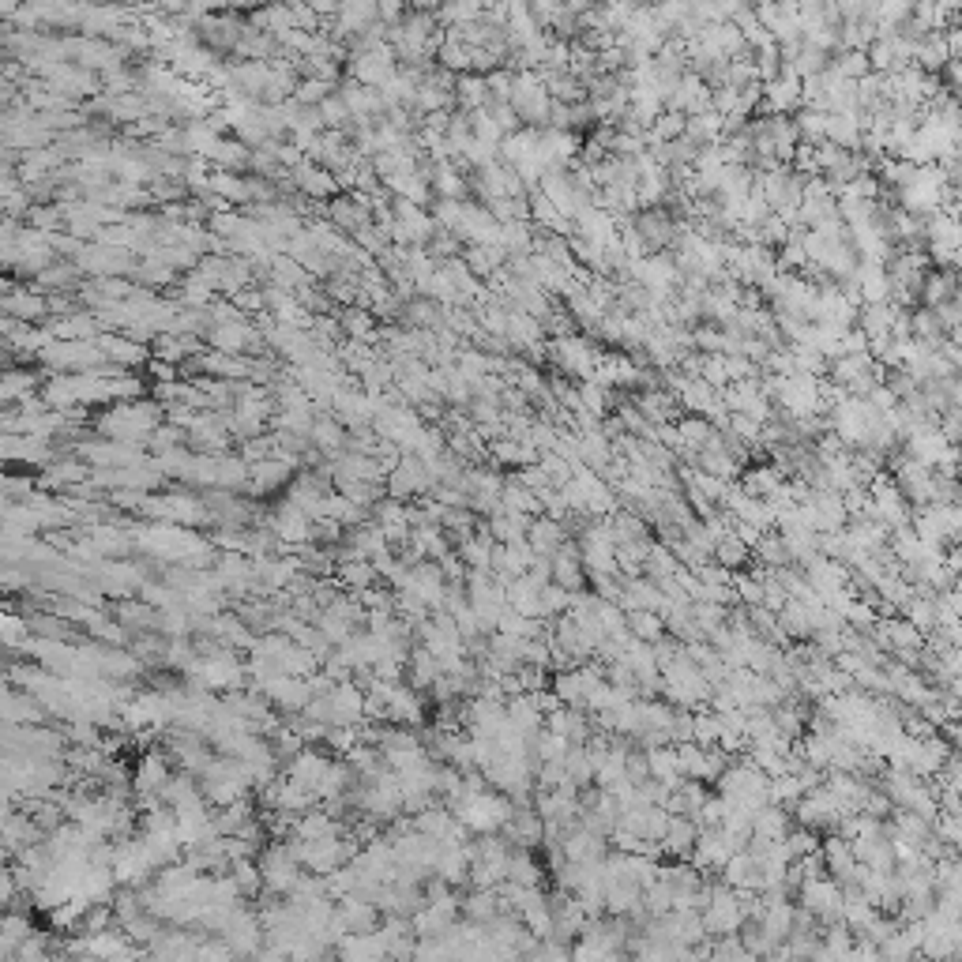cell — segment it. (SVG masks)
I'll use <instances>...</instances> for the list:
<instances>
[{"label":"cell","instance_id":"484cf974","mask_svg":"<svg viewBox=\"0 0 962 962\" xmlns=\"http://www.w3.org/2000/svg\"><path fill=\"white\" fill-rule=\"evenodd\" d=\"M249 470L252 466L241 455H218V485L222 489H249Z\"/></svg>","mask_w":962,"mask_h":962},{"label":"cell","instance_id":"30bf717a","mask_svg":"<svg viewBox=\"0 0 962 962\" xmlns=\"http://www.w3.org/2000/svg\"><path fill=\"white\" fill-rule=\"evenodd\" d=\"M696 838H699V823L692 820V816H673V812H669V827H666V838H662V854L677 857V861H692Z\"/></svg>","mask_w":962,"mask_h":962},{"label":"cell","instance_id":"4316f807","mask_svg":"<svg viewBox=\"0 0 962 962\" xmlns=\"http://www.w3.org/2000/svg\"><path fill=\"white\" fill-rule=\"evenodd\" d=\"M793 125H797V136H801V143H823V140H827V136H823L827 109L801 106V109H797V117H793Z\"/></svg>","mask_w":962,"mask_h":962},{"label":"cell","instance_id":"1f68e13d","mask_svg":"<svg viewBox=\"0 0 962 962\" xmlns=\"http://www.w3.org/2000/svg\"><path fill=\"white\" fill-rule=\"evenodd\" d=\"M49 959V936L46 932H31L23 944L16 947V962H46Z\"/></svg>","mask_w":962,"mask_h":962},{"label":"cell","instance_id":"2e32d148","mask_svg":"<svg viewBox=\"0 0 962 962\" xmlns=\"http://www.w3.org/2000/svg\"><path fill=\"white\" fill-rule=\"evenodd\" d=\"M823 136H827V143H838V147H861L865 143V125H861L857 113H827Z\"/></svg>","mask_w":962,"mask_h":962},{"label":"cell","instance_id":"f546056e","mask_svg":"<svg viewBox=\"0 0 962 962\" xmlns=\"http://www.w3.org/2000/svg\"><path fill=\"white\" fill-rule=\"evenodd\" d=\"M335 94V83L331 79H297V91L294 98L301 102V106H320V102H327Z\"/></svg>","mask_w":962,"mask_h":962},{"label":"cell","instance_id":"e0dca14e","mask_svg":"<svg viewBox=\"0 0 962 962\" xmlns=\"http://www.w3.org/2000/svg\"><path fill=\"white\" fill-rule=\"evenodd\" d=\"M959 271H951V267H932L929 279H925V286H921V301L925 305H944V301H951V297L959 294Z\"/></svg>","mask_w":962,"mask_h":962},{"label":"cell","instance_id":"8992f818","mask_svg":"<svg viewBox=\"0 0 962 962\" xmlns=\"http://www.w3.org/2000/svg\"><path fill=\"white\" fill-rule=\"evenodd\" d=\"M805 98H801V76L786 68L782 76L767 79L763 83V113H790V109H801Z\"/></svg>","mask_w":962,"mask_h":962},{"label":"cell","instance_id":"ac0fdd59","mask_svg":"<svg viewBox=\"0 0 962 962\" xmlns=\"http://www.w3.org/2000/svg\"><path fill=\"white\" fill-rule=\"evenodd\" d=\"M752 835L771 838V842H782V838L790 835V812H782V805L756 808V816H752Z\"/></svg>","mask_w":962,"mask_h":962},{"label":"cell","instance_id":"8fae6325","mask_svg":"<svg viewBox=\"0 0 962 962\" xmlns=\"http://www.w3.org/2000/svg\"><path fill=\"white\" fill-rule=\"evenodd\" d=\"M568 538H572V534L564 527V519H553V515H534V519H530L527 542L534 545L538 557H553Z\"/></svg>","mask_w":962,"mask_h":962},{"label":"cell","instance_id":"d590c367","mask_svg":"<svg viewBox=\"0 0 962 962\" xmlns=\"http://www.w3.org/2000/svg\"><path fill=\"white\" fill-rule=\"evenodd\" d=\"M267 4H294V0H267Z\"/></svg>","mask_w":962,"mask_h":962},{"label":"cell","instance_id":"5b68a950","mask_svg":"<svg viewBox=\"0 0 962 962\" xmlns=\"http://www.w3.org/2000/svg\"><path fill=\"white\" fill-rule=\"evenodd\" d=\"M895 485H899V493L914 508H925V504H932L936 500V489H932V466L917 463V459H902L899 466H895Z\"/></svg>","mask_w":962,"mask_h":962},{"label":"cell","instance_id":"4dcf8cb0","mask_svg":"<svg viewBox=\"0 0 962 962\" xmlns=\"http://www.w3.org/2000/svg\"><path fill=\"white\" fill-rule=\"evenodd\" d=\"M786 846H790L793 861H801V857L816 854L820 850V831H812V827H790V835H786Z\"/></svg>","mask_w":962,"mask_h":962},{"label":"cell","instance_id":"ba28073f","mask_svg":"<svg viewBox=\"0 0 962 962\" xmlns=\"http://www.w3.org/2000/svg\"><path fill=\"white\" fill-rule=\"evenodd\" d=\"M290 474H294V463H286L279 455L260 459V463H252L249 470V493L252 497H271V493H279L282 485L290 481Z\"/></svg>","mask_w":962,"mask_h":962},{"label":"cell","instance_id":"cb8c5ba5","mask_svg":"<svg viewBox=\"0 0 962 962\" xmlns=\"http://www.w3.org/2000/svg\"><path fill=\"white\" fill-rule=\"evenodd\" d=\"M380 579L376 575V564L373 560H346L339 568V583L346 590H354V594H361V590H369Z\"/></svg>","mask_w":962,"mask_h":962},{"label":"cell","instance_id":"ffe728a7","mask_svg":"<svg viewBox=\"0 0 962 962\" xmlns=\"http://www.w3.org/2000/svg\"><path fill=\"white\" fill-rule=\"evenodd\" d=\"M714 560H718L722 568H730V572H741L748 560H752V545H748L737 530H730L722 542L714 545Z\"/></svg>","mask_w":962,"mask_h":962},{"label":"cell","instance_id":"9a60e30c","mask_svg":"<svg viewBox=\"0 0 962 962\" xmlns=\"http://www.w3.org/2000/svg\"><path fill=\"white\" fill-rule=\"evenodd\" d=\"M752 557L760 560V568H767V572H782V568H790L793 557L790 549H786V538H782V530H763L760 542L752 545Z\"/></svg>","mask_w":962,"mask_h":962},{"label":"cell","instance_id":"836d02e7","mask_svg":"<svg viewBox=\"0 0 962 962\" xmlns=\"http://www.w3.org/2000/svg\"><path fill=\"white\" fill-rule=\"evenodd\" d=\"M410 4H414V8H429V12H436V8L448 4V0H410Z\"/></svg>","mask_w":962,"mask_h":962},{"label":"cell","instance_id":"7a4b0ae2","mask_svg":"<svg viewBox=\"0 0 962 962\" xmlns=\"http://www.w3.org/2000/svg\"><path fill=\"white\" fill-rule=\"evenodd\" d=\"M797 895H801V906H805V910H812V914L820 917L823 929L835 925V921H846V917H842V887H838V880H831V876H808Z\"/></svg>","mask_w":962,"mask_h":962},{"label":"cell","instance_id":"e575fe53","mask_svg":"<svg viewBox=\"0 0 962 962\" xmlns=\"http://www.w3.org/2000/svg\"><path fill=\"white\" fill-rule=\"evenodd\" d=\"M951 504H955V508L962 512V481H959V493H955V500H951Z\"/></svg>","mask_w":962,"mask_h":962},{"label":"cell","instance_id":"9c48e42d","mask_svg":"<svg viewBox=\"0 0 962 962\" xmlns=\"http://www.w3.org/2000/svg\"><path fill=\"white\" fill-rule=\"evenodd\" d=\"M823 861H827V876L831 880H838V887L846 884V880H854L857 872V854H854V842L842 835H827L820 846Z\"/></svg>","mask_w":962,"mask_h":962},{"label":"cell","instance_id":"4fadbf2b","mask_svg":"<svg viewBox=\"0 0 962 962\" xmlns=\"http://www.w3.org/2000/svg\"><path fill=\"white\" fill-rule=\"evenodd\" d=\"M98 346H102V350H106L109 361H117L121 369H132V365H143V361L151 357V350H147V342L128 339L125 331H102V335H98Z\"/></svg>","mask_w":962,"mask_h":962},{"label":"cell","instance_id":"277c9868","mask_svg":"<svg viewBox=\"0 0 962 962\" xmlns=\"http://www.w3.org/2000/svg\"><path fill=\"white\" fill-rule=\"evenodd\" d=\"M722 880L730 887H737V891H748V895H760L763 887H767V865H763V857H756L752 850H737V854L726 861V869H722Z\"/></svg>","mask_w":962,"mask_h":962},{"label":"cell","instance_id":"603a6c76","mask_svg":"<svg viewBox=\"0 0 962 962\" xmlns=\"http://www.w3.org/2000/svg\"><path fill=\"white\" fill-rule=\"evenodd\" d=\"M339 324H342V331L350 335V339H357V342H373L376 335V312H369L365 305H350V309L342 312L339 316Z\"/></svg>","mask_w":962,"mask_h":962},{"label":"cell","instance_id":"5bb4252c","mask_svg":"<svg viewBox=\"0 0 962 962\" xmlns=\"http://www.w3.org/2000/svg\"><path fill=\"white\" fill-rule=\"evenodd\" d=\"M910 339L925 342V346H944L951 339V327L944 324V316L932 305H917V309H910Z\"/></svg>","mask_w":962,"mask_h":962},{"label":"cell","instance_id":"83f0119b","mask_svg":"<svg viewBox=\"0 0 962 962\" xmlns=\"http://www.w3.org/2000/svg\"><path fill=\"white\" fill-rule=\"evenodd\" d=\"M684 128H688V117H684V113H677V109H666V113H662V117H658V121L651 125V132H647V136H651V147H654V143L681 140Z\"/></svg>","mask_w":962,"mask_h":962},{"label":"cell","instance_id":"7c38bea8","mask_svg":"<svg viewBox=\"0 0 962 962\" xmlns=\"http://www.w3.org/2000/svg\"><path fill=\"white\" fill-rule=\"evenodd\" d=\"M294 181L301 188V196H309V200H335L339 196V177L324 166H316V162H301L294 170Z\"/></svg>","mask_w":962,"mask_h":962},{"label":"cell","instance_id":"44dd1931","mask_svg":"<svg viewBox=\"0 0 962 962\" xmlns=\"http://www.w3.org/2000/svg\"><path fill=\"white\" fill-rule=\"evenodd\" d=\"M211 192H215V196H222L226 203H252L249 177H241V173H233V170L211 173Z\"/></svg>","mask_w":962,"mask_h":962},{"label":"cell","instance_id":"f1b7e54d","mask_svg":"<svg viewBox=\"0 0 962 962\" xmlns=\"http://www.w3.org/2000/svg\"><path fill=\"white\" fill-rule=\"evenodd\" d=\"M699 380H707L711 388H730L733 376L730 365H726V354H703V365H699Z\"/></svg>","mask_w":962,"mask_h":962},{"label":"cell","instance_id":"7402d4cb","mask_svg":"<svg viewBox=\"0 0 962 962\" xmlns=\"http://www.w3.org/2000/svg\"><path fill=\"white\" fill-rule=\"evenodd\" d=\"M831 68H835L838 76H846V79H854V83H861V79L872 76L869 49H854V46L838 49V53H835V64H831Z\"/></svg>","mask_w":962,"mask_h":962},{"label":"cell","instance_id":"8d00e7d4","mask_svg":"<svg viewBox=\"0 0 962 962\" xmlns=\"http://www.w3.org/2000/svg\"><path fill=\"white\" fill-rule=\"evenodd\" d=\"M959 282H962V267H959Z\"/></svg>","mask_w":962,"mask_h":962},{"label":"cell","instance_id":"d6a6232c","mask_svg":"<svg viewBox=\"0 0 962 962\" xmlns=\"http://www.w3.org/2000/svg\"><path fill=\"white\" fill-rule=\"evenodd\" d=\"M940 433L947 436V444L962 448V406H955V410L940 414Z\"/></svg>","mask_w":962,"mask_h":962},{"label":"cell","instance_id":"52a82bcc","mask_svg":"<svg viewBox=\"0 0 962 962\" xmlns=\"http://www.w3.org/2000/svg\"><path fill=\"white\" fill-rule=\"evenodd\" d=\"M4 316H16L23 324H34V320L49 316V297L42 294V290H31V282H27V290H16V282H8V290H4Z\"/></svg>","mask_w":962,"mask_h":962},{"label":"cell","instance_id":"6da1fadb","mask_svg":"<svg viewBox=\"0 0 962 962\" xmlns=\"http://www.w3.org/2000/svg\"><path fill=\"white\" fill-rule=\"evenodd\" d=\"M451 812L474 831V835H493L500 831L508 816H512V801L508 797H497L489 790H466L459 801H451Z\"/></svg>","mask_w":962,"mask_h":962},{"label":"cell","instance_id":"d4e9b609","mask_svg":"<svg viewBox=\"0 0 962 962\" xmlns=\"http://www.w3.org/2000/svg\"><path fill=\"white\" fill-rule=\"evenodd\" d=\"M508 880H515V884H523V887H538L542 884V865H538L527 850L515 846L512 854H508Z\"/></svg>","mask_w":962,"mask_h":962},{"label":"cell","instance_id":"3957f363","mask_svg":"<svg viewBox=\"0 0 962 962\" xmlns=\"http://www.w3.org/2000/svg\"><path fill=\"white\" fill-rule=\"evenodd\" d=\"M869 493H872V515L884 519L891 530L910 527V523H914V504L902 497L899 485H891L887 478H876V481H869Z\"/></svg>","mask_w":962,"mask_h":962},{"label":"cell","instance_id":"d6986e66","mask_svg":"<svg viewBox=\"0 0 962 962\" xmlns=\"http://www.w3.org/2000/svg\"><path fill=\"white\" fill-rule=\"evenodd\" d=\"M628 632L643 639V643H658L662 636H669L666 613H658V609H628Z\"/></svg>","mask_w":962,"mask_h":962}]
</instances>
